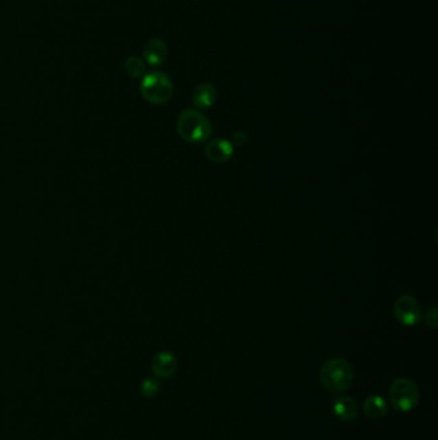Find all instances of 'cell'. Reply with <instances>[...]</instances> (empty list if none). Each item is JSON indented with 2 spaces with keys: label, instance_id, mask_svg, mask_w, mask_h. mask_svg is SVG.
<instances>
[{
  "label": "cell",
  "instance_id": "cell-1",
  "mask_svg": "<svg viewBox=\"0 0 438 440\" xmlns=\"http://www.w3.org/2000/svg\"><path fill=\"white\" fill-rule=\"evenodd\" d=\"M319 378L325 388L333 393H341L354 382L355 372L352 365L344 358H332L324 363Z\"/></svg>",
  "mask_w": 438,
  "mask_h": 440
},
{
  "label": "cell",
  "instance_id": "cell-2",
  "mask_svg": "<svg viewBox=\"0 0 438 440\" xmlns=\"http://www.w3.org/2000/svg\"><path fill=\"white\" fill-rule=\"evenodd\" d=\"M178 133L185 142L202 143L212 134L209 119L194 108H185L178 119Z\"/></svg>",
  "mask_w": 438,
  "mask_h": 440
},
{
  "label": "cell",
  "instance_id": "cell-3",
  "mask_svg": "<svg viewBox=\"0 0 438 440\" xmlns=\"http://www.w3.org/2000/svg\"><path fill=\"white\" fill-rule=\"evenodd\" d=\"M140 93L149 103L164 105L171 99L174 85L166 73L152 71L144 75L140 84Z\"/></svg>",
  "mask_w": 438,
  "mask_h": 440
},
{
  "label": "cell",
  "instance_id": "cell-4",
  "mask_svg": "<svg viewBox=\"0 0 438 440\" xmlns=\"http://www.w3.org/2000/svg\"><path fill=\"white\" fill-rule=\"evenodd\" d=\"M389 402L400 412L413 411L419 403L417 384L409 378H396L389 388Z\"/></svg>",
  "mask_w": 438,
  "mask_h": 440
},
{
  "label": "cell",
  "instance_id": "cell-5",
  "mask_svg": "<svg viewBox=\"0 0 438 440\" xmlns=\"http://www.w3.org/2000/svg\"><path fill=\"white\" fill-rule=\"evenodd\" d=\"M394 312L397 321L401 325L411 327L417 326L422 321V309L417 299L411 295L400 296L394 306Z\"/></svg>",
  "mask_w": 438,
  "mask_h": 440
},
{
  "label": "cell",
  "instance_id": "cell-6",
  "mask_svg": "<svg viewBox=\"0 0 438 440\" xmlns=\"http://www.w3.org/2000/svg\"><path fill=\"white\" fill-rule=\"evenodd\" d=\"M178 369V359L171 352H161L152 360V371L158 378H170Z\"/></svg>",
  "mask_w": 438,
  "mask_h": 440
},
{
  "label": "cell",
  "instance_id": "cell-7",
  "mask_svg": "<svg viewBox=\"0 0 438 440\" xmlns=\"http://www.w3.org/2000/svg\"><path fill=\"white\" fill-rule=\"evenodd\" d=\"M332 411H333L337 419L344 421V422H351L359 415V406L352 397L339 395V397H335L333 399Z\"/></svg>",
  "mask_w": 438,
  "mask_h": 440
},
{
  "label": "cell",
  "instance_id": "cell-8",
  "mask_svg": "<svg viewBox=\"0 0 438 440\" xmlns=\"http://www.w3.org/2000/svg\"><path fill=\"white\" fill-rule=\"evenodd\" d=\"M205 152L209 161L215 164H224V162H228L234 155V147L229 140L218 138L209 142Z\"/></svg>",
  "mask_w": 438,
  "mask_h": 440
},
{
  "label": "cell",
  "instance_id": "cell-9",
  "mask_svg": "<svg viewBox=\"0 0 438 440\" xmlns=\"http://www.w3.org/2000/svg\"><path fill=\"white\" fill-rule=\"evenodd\" d=\"M193 103L198 110H209L218 99L216 88L209 83H201L193 92Z\"/></svg>",
  "mask_w": 438,
  "mask_h": 440
},
{
  "label": "cell",
  "instance_id": "cell-10",
  "mask_svg": "<svg viewBox=\"0 0 438 440\" xmlns=\"http://www.w3.org/2000/svg\"><path fill=\"white\" fill-rule=\"evenodd\" d=\"M166 42L161 39H151L146 42L144 47V60L149 66H161L166 61Z\"/></svg>",
  "mask_w": 438,
  "mask_h": 440
},
{
  "label": "cell",
  "instance_id": "cell-11",
  "mask_svg": "<svg viewBox=\"0 0 438 440\" xmlns=\"http://www.w3.org/2000/svg\"><path fill=\"white\" fill-rule=\"evenodd\" d=\"M363 411L369 419H383L388 412L386 400L381 395H370L363 403Z\"/></svg>",
  "mask_w": 438,
  "mask_h": 440
},
{
  "label": "cell",
  "instance_id": "cell-12",
  "mask_svg": "<svg viewBox=\"0 0 438 440\" xmlns=\"http://www.w3.org/2000/svg\"><path fill=\"white\" fill-rule=\"evenodd\" d=\"M126 73L133 77L146 75V63L139 57H129L125 62Z\"/></svg>",
  "mask_w": 438,
  "mask_h": 440
},
{
  "label": "cell",
  "instance_id": "cell-13",
  "mask_svg": "<svg viewBox=\"0 0 438 440\" xmlns=\"http://www.w3.org/2000/svg\"><path fill=\"white\" fill-rule=\"evenodd\" d=\"M140 390H142V394L146 397V398H155L158 395L159 390H161V385L158 382L157 378H146L142 385H140Z\"/></svg>",
  "mask_w": 438,
  "mask_h": 440
},
{
  "label": "cell",
  "instance_id": "cell-14",
  "mask_svg": "<svg viewBox=\"0 0 438 440\" xmlns=\"http://www.w3.org/2000/svg\"><path fill=\"white\" fill-rule=\"evenodd\" d=\"M426 323L432 328L437 327V306L430 308L426 315Z\"/></svg>",
  "mask_w": 438,
  "mask_h": 440
},
{
  "label": "cell",
  "instance_id": "cell-15",
  "mask_svg": "<svg viewBox=\"0 0 438 440\" xmlns=\"http://www.w3.org/2000/svg\"><path fill=\"white\" fill-rule=\"evenodd\" d=\"M247 142V133L243 132V130H238L233 134V143L235 147H242L246 145Z\"/></svg>",
  "mask_w": 438,
  "mask_h": 440
}]
</instances>
